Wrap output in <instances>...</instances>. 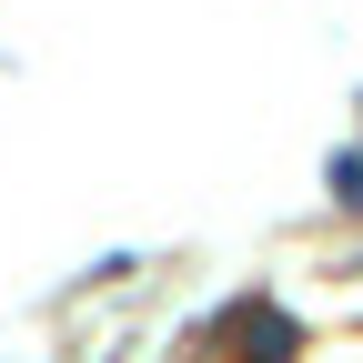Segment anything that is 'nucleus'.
<instances>
[{
	"label": "nucleus",
	"instance_id": "obj_1",
	"mask_svg": "<svg viewBox=\"0 0 363 363\" xmlns=\"http://www.w3.org/2000/svg\"><path fill=\"white\" fill-rule=\"evenodd\" d=\"M333 192H343V202H363V162H353V152L333 162Z\"/></svg>",
	"mask_w": 363,
	"mask_h": 363
}]
</instances>
